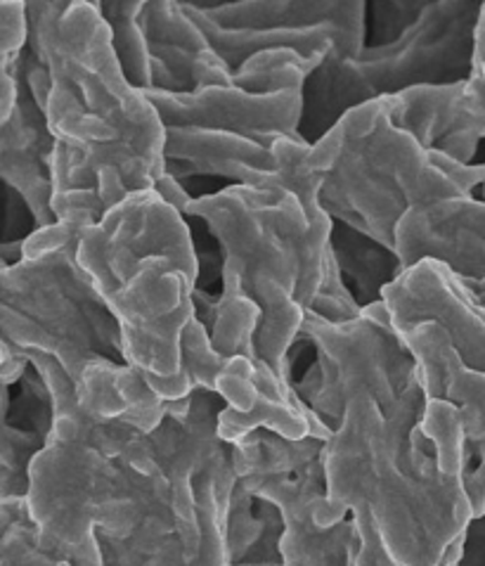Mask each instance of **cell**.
I'll return each instance as SVG.
<instances>
[{
  "instance_id": "cell-1",
  "label": "cell",
  "mask_w": 485,
  "mask_h": 566,
  "mask_svg": "<svg viewBox=\"0 0 485 566\" xmlns=\"http://www.w3.org/2000/svg\"><path fill=\"white\" fill-rule=\"evenodd\" d=\"M29 43L17 57L57 147L53 209L83 230L169 174L166 128L149 95L128 81L103 12L88 0H24Z\"/></svg>"
},
{
  "instance_id": "cell-2",
  "label": "cell",
  "mask_w": 485,
  "mask_h": 566,
  "mask_svg": "<svg viewBox=\"0 0 485 566\" xmlns=\"http://www.w3.org/2000/svg\"><path fill=\"white\" fill-rule=\"evenodd\" d=\"M182 213L202 221L219 244L221 294L194 290L197 318L209 329L215 354L251 358L259 394L296 403L284 363L331 256V216L320 205V188L225 186L192 197Z\"/></svg>"
},
{
  "instance_id": "cell-3",
  "label": "cell",
  "mask_w": 485,
  "mask_h": 566,
  "mask_svg": "<svg viewBox=\"0 0 485 566\" xmlns=\"http://www.w3.org/2000/svg\"><path fill=\"white\" fill-rule=\"evenodd\" d=\"M424 410L422 379L391 415L372 398L354 401L325 448L327 505L317 522L334 526L350 510L370 512L398 566H443L474 517L464 472L445 474L436 455L417 451Z\"/></svg>"
},
{
  "instance_id": "cell-4",
  "label": "cell",
  "mask_w": 485,
  "mask_h": 566,
  "mask_svg": "<svg viewBox=\"0 0 485 566\" xmlns=\"http://www.w3.org/2000/svg\"><path fill=\"white\" fill-rule=\"evenodd\" d=\"M78 263L119 318L133 368L161 401L186 398L182 335L202 277L188 216L155 188L130 195L81 232Z\"/></svg>"
},
{
  "instance_id": "cell-5",
  "label": "cell",
  "mask_w": 485,
  "mask_h": 566,
  "mask_svg": "<svg viewBox=\"0 0 485 566\" xmlns=\"http://www.w3.org/2000/svg\"><path fill=\"white\" fill-rule=\"evenodd\" d=\"M317 66L296 50L275 48L246 60L228 86L145 91L166 128L169 174L180 182L223 178L230 186H267L280 171L277 140H304V88Z\"/></svg>"
},
{
  "instance_id": "cell-6",
  "label": "cell",
  "mask_w": 485,
  "mask_h": 566,
  "mask_svg": "<svg viewBox=\"0 0 485 566\" xmlns=\"http://www.w3.org/2000/svg\"><path fill=\"white\" fill-rule=\"evenodd\" d=\"M306 166L323 178L320 205L331 219L396 249V228L410 209L472 197L485 182V164H460L426 149L393 122V95L344 114L310 145Z\"/></svg>"
},
{
  "instance_id": "cell-7",
  "label": "cell",
  "mask_w": 485,
  "mask_h": 566,
  "mask_svg": "<svg viewBox=\"0 0 485 566\" xmlns=\"http://www.w3.org/2000/svg\"><path fill=\"white\" fill-rule=\"evenodd\" d=\"M3 344L55 358L81 387L95 363L130 365L124 327L78 263V232L62 223L33 232L22 259L0 263Z\"/></svg>"
},
{
  "instance_id": "cell-8",
  "label": "cell",
  "mask_w": 485,
  "mask_h": 566,
  "mask_svg": "<svg viewBox=\"0 0 485 566\" xmlns=\"http://www.w3.org/2000/svg\"><path fill=\"white\" fill-rule=\"evenodd\" d=\"M483 8L485 0H429L387 41L365 45L358 57H327L306 81L301 138L315 145L344 114L370 99L470 78Z\"/></svg>"
},
{
  "instance_id": "cell-9",
  "label": "cell",
  "mask_w": 485,
  "mask_h": 566,
  "mask_svg": "<svg viewBox=\"0 0 485 566\" xmlns=\"http://www.w3.org/2000/svg\"><path fill=\"white\" fill-rule=\"evenodd\" d=\"M29 512L39 545L74 566H103L95 531L128 536L149 512L173 503L166 474H145L124 458L53 429L29 470Z\"/></svg>"
},
{
  "instance_id": "cell-10",
  "label": "cell",
  "mask_w": 485,
  "mask_h": 566,
  "mask_svg": "<svg viewBox=\"0 0 485 566\" xmlns=\"http://www.w3.org/2000/svg\"><path fill=\"white\" fill-rule=\"evenodd\" d=\"M301 335L313 344V360L304 373L287 375L284 381L329 431L339 429L348 403L362 398H372L387 415L396 412L420 381V365L383 302L341 325L306 311Z\"/></svg>"
},
{
  "instance_id": "cell-11",
  "label": "cell",
  "mask_w": 485,
  "mask_h": 566,
  "mask_svg": "<svg viewBox=\"0 0 485 566\" xmlns=\"http://www.w3.org/2000/svg\"><path fill=\"white\" fill-rule=\"evenodd\" d=\"M215 53L238 72L263 50L289 48L315 64L365 50L367 0H178Z\"/></svg>"
},
{
  "instance_id": "cell-12",
  "label": "cell",
  "mask_w": 485,
  "mask_h": 566,
  "mask_svg": "<svg viewBox=\"0 0 485 566\" xmlns=\"http://www.w3.org/2000/svg\"><path fill=\"white\" fill-rule=\"evenodd\" d=\"M240 481L251 493L263 495L280 507L284 520V566H354L360 547L354 512L334 526L317 522V512L327 505L325 453L292 472L251 474L240 476Z\"/></svg>"
},
{
  "instance_id": "cell-13",
  "label": "cell",
  "mask_w": 485,
  "mask_h": 566,
  "mask_svg": "<svg viewBox=\"0 0 485 566\" xmlns=\"http://www.w3.org/2000/svg\"><path fill=\"white\" fill-rule=\"evenodd\" d=\"M405 271L420 261L445 263L472 296L485 292V199L453 197L410 209L396 228Z\"/></svg>"
},
{
  "instance_id": "cell-14",
  "label": "cell",
  "mask_w": 485,
  "mask_h": 566,
  "mask_svg": "<svg viewBox=\"0 0 485 566\" xmlns=\"http://www.w3.org/2000/svg\"><path fill=\"white\" fill-rule=\"evenodd\" d=\"M391 323L433 321L470 370L485 375V313L441 261H420L383 292Z\"/></svg>"
},
{
  "instance_id": "cell-15",
  "label": "cell",
  "mask_w": 485,
  "mask_h": 566,
  "mask_svg": "<svg viewBox=\"0 0 485 566\" xmlns=\"http://www.w3.org/2000/svg\"><path fill=\"white\" fill-rule=\"evenodd\" d=\"M17 57L3 60L14 62L17 97L12 109L0 114V176L6 186L22 195L41 230L57 223L53 209V157L57 138L50 130L45 109L33 95Z\"/></svg>"
},
{
  "instance_id": "cell-16",
  "label": "cell",
  "mask_w": 485,
  "mask_h": 566,
  "mask_svg": "<svg viewBox=\"0 0 485 566\" xmlns=\"http://www.w3.org/2000/svg\"><path fill=\"white\" fill-rule=\"evenodd\" d=\"M393 122L410 130L426 149L474 164L485 140V81L472 74L447 86H420L393 95Z\"/></svg>"
},
{
  "instance_id": "cell-17",
  "label": "cell",
  "mask_w": 485,
  "mask_h": 566,
  "mask_svg": "<svg viewBox=\"0 0 485 566\" xmlns=\"http://www.w3.org/2000/svg\"><path fill=\"white\" fill-rule=\"evenodd\" d=\"M140 29L152 55V91L192 93L235 81V72L215 53L178 0L147 3L140 12Z\"/></svg>"
},
{
  "instance_id": "cell-18",
  "label": "cell",
  "mask_w": 485,
  "mask_h": 566,
  "mask_svg": "<svg viewBox=\"0 0 485 566\" xmlns=\"http://www.w3.org/2000/svg\"><path fill=\"white\" fill-rule=\"evenodd\" d=\"M20 354V352H17ZM55 429L53 394L41 370L27 360L22 375L3 385V451H0V501L29 495V470L45 451Z\"/></svg>"
},
{
  "instance_id": "cell-19",
  "label": "cell",
  "mask_w": 485,
  "mask_h": 566,
  "mask_svg": "<svg viewBox=\"0 0 485 566\" xmlns=\"http://www.w3.org/2000/svg\"><path fill=\"white\" fill-rule=\"evenodd\" d=\"M329 252L362 311L381 304L387 287L405 273L396 249L337 219H331Z\"/></svg>"
},
{
  "instance_id": "cell-20",
  "label": "cell",
  "mask_w": 485,
  "mask_h": 566,
  "mask_svg": "<svg viewBox=\"0 0 485 566\" xmlns=\"http://www.w3.org/2000/svg\"><path fill=\"white\" fill-rule=\"evenodd\" d=\"M152 0H99V12L109 24L114 50L133 86L140 91H152V55L140 29V12Z\"/></svg>"
},
{
  "instance_id": "cell-21",
  "label": "cell",
  "mask_w": 485,
  "mask_h": 566,
  "mask_svg": "<svg viewBox=\"0 0 485 566\" xmlns=\"http://www.w3.org/2000/svg\"><path fill=\"white\" fill-rule=\"evenodd\" d=\"M176 531L178 520L173 503H166L149 512L124 538L97 528L95 538L99 553H103V566H147Z\"/></svg>"
},
{
  "instance_id": "cell-22",
  "label": "cell",
  "mask_w": 485,
  "mask_h": 566,
  "mask_svg": "<svg viewBox=\"0 0 485 566\" xmlns=\"http://www.w3.org/2000/svg\"><path fill=\"white\" fill-rule=\"evenodd\" d=\"M0 566H74L55 559L39 545L36 524L31 520L27 497L0 501Z\"/></svg>"
},
{
  "instance_id": "cell-23",
  "label": "cell",
  "mask_w": 485,
  "mask_h": 566,
  "mask_svg": "<svg viewBox=\"0 0 485 566\" xmlns=\"http://www.w3.org/2000/svg\"><path fill=\"white\" fill-rule=\"evenodd\" d=\"M0 62L14 60L29 43V17L24 0H3L0 6Z\"/></svg>"
},
{
  "instance_id": "cell-24",
  "label": "cell",
  "mask_w": 485,
  "mask_h": 566,
  "mask_svg": "<svg viewBox=\"0 0 485 566\" xmlns=\"http://www.w3.org/2000/svg\"><path fill=\"white\" fill-rule=\"evenodd\" d=\"M464 455V489L472 501L474 514H481L485 510V439L466 441Z\"/></svg>"
},
{
  "instance_id": "cell-25",
  "label": "cell",
  "mask_w": 485,
  "mask_h": 566,
  "mask_svg": "<svg viewBox=\"0 0 485 566\" xmlns=\"http://www.w3.org/2000/svg\"><path fill=\"white\" fill-rule=\"evenodd\" d=\"M453 566H485V510L474 514L457 538V557Z\"/></svg>"
},
{
  "instance_id": "cell-26",
  "label": "cell",
  "mask_w": 485,
  "mask_h": 566,
  "mask_svg": "<svg viewBox=\"0 0 485 566\" xmlns=\"http://www.w3.org/2000/svg\"><path fill=\"white\" fill-rule=\"evenodd\" d=\"M72 3H74V0H57V6H60V10H62V12H66V8H70ZM88 3L99 6V0H88Z\"/></svg>"
},
{
  "instance_id": "cell-27",
  "label": "cell",
  "mask_w": 485,
  "mask_h": 566,
  "mask_svg": "<svg viewBox=\"0 0 485 566\" xmlns=\"http://www.w3.org/2000/svg\"><path fill=\"white\" fill-rule=\"evenodd\" d=\"M474 72H476V74H481V76H483V81H485V60H481V62H476V64H474Z\"/></svg>"
},
{
  "instance_id": "cell-28",
  "label": "cell",
  "mask_w": 485,
  "mask_h": 566,
  "mask_svg": "<svg viewBox=\"0 0 485 566\" xmlns=\"http://www.w3.org/2000/svg\"><path fill=\"white\" fill-rule=\"evenodd\" d=\"M472 298H474V302H476V304H478V306H481V311H483V313H485V292H483V294H481V296H472Z\"/></svg>"
}]
</instances>
